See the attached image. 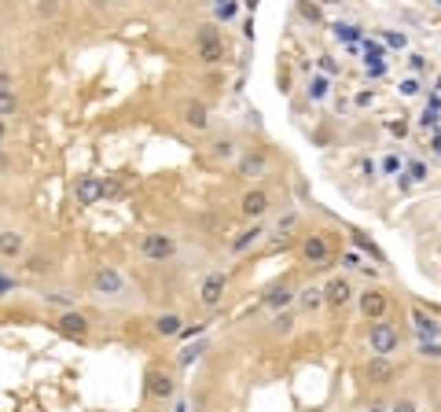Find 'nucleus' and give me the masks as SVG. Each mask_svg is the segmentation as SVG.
Here are the masks:
<instances>
[{
    "mask_svg": "<svg viewBox=\"0 0 441 412\" xmlns=\"http://www.w3.org/2000/svg\"><path fill=\"white\" fill-rule=\"evenodd\" d=\"M140 254L147 261H155V265H162V261H169L177 254V239L166 236V232H144V236H140Z\"/></svg>",
    "mask_w": 441,
    "mask_h": 412,
    "instance_id": "1",
    "label": "nucleus"
},
{
    "mask_svg": "<svg viewBox=\"0 0 441 412\" xmlns=\"http://www.w3.org/2000/svg\"><path fill=\"white\" fill-rule=\"evenodd\" d=\"M397 346H401V335H397L394 324L375 321V324L368 327V350H372L375 357H390V354H397Z\"/></svg>",
    "mask_w": 441,
    "mask_h": 412,
    "instance_id": "2",
    "label": "nucleus"
},
{
    "mask_svg": "<svg viewBox=\"0 0 441 412\" xmlns=\"http://www.w3.org/2000/svg\"><path fill=\"white\" fill-rule=\"evenodd\" d=\"M361 313L368 316V321H386V310H390V294H386L383 288H368V291H361Z\"/></svg>",
    "mask_w": 441,
    "mask_h": 412,
    "instance_id": "3",
    "label": "nucleus"
},
{
    "mask_svg": "<svg viewBox=\"0 0 441 412\" xmlns=\"http://www.w3.org/2000/svg\"><path fill=\"white\" fill-rule=\"evenodd\" d=\"M224 288H228V277L224 272H206L199 283V302L206 305V310H217L221 299H224Z\"/></svg>",
    "mask_w": 441,
    "mask_h": 412,
    "instance_id": "4",
    "label": "nucleus"
},
{
    "mask_svg": "<svg viewBox=\"0 0 441 412\" xmlns=\"http://www.w3.org/2000/svg\"><path fill=\"white\" fill-rule=\"evenodd\" d=\"M92 291H96V294H107V299H118V294L125 291L122 272H118V269H111V265L96 269V277H92Z\"/></svg>",
    "mask_w": 441,
    "mask_h": 412,
    "instance_id": "5",
    "label": "nucleus"
},
{
    "mask_svg": "<svg viewBox=\"0 0 441 412\" xmlns=\"http://www.w3.org/2000/svg\"><path fill=\"white\" fill-rule=\"evenodd\" d=\"M268 206H272V199H268V192H261V188H250V192L239 199V214L246 221H261L268 214Z\"/></svg>",
    "mask_w": 441,
    "mask_h": 412,
    "instance_id": "6",
    "label": "nucleus"
},
{
    "mask_svg": "<svg viewBox=\"0 0 441 412\" xmlns=\"http://www.w3.org/2000/svg\"><path fill=\"white\" fill-rule=\"evenodd\" d=\"M195 52H199L202 63H221L224 45H221V37L213 34V26H202V34L195 37Z\"/></svg>",
    "mask_w": 441,
    "mask_h": 412,
    "instance_id": "7",
    "label": "nucleus"
},
{
    "mask_svg": "<svg viewBox=\"0 0 441 412\" xmlns=\"http://www.w3.org/2000/svg\"><path fill=\"white\" fill-rule=\"evenodd\" d=\"M147 394L158 398V401L173 398L177 394V379L169 372H162V368H151V372H147Z\"/></svg>",
    "mask_w": 441,
    "mask_h": 412,
    "instance_id": "8",
    "label": "nucleus"
},
{
    "mask_svg": "<svg viewBox=\"0 0 441 412\" xmlns=\"http://www.w3.org/2000/svg\"><path fill=\"white\" fill-rule=\"evenodd\" d=\"M23 250H26V236L19 228H4V232H0V258L15 261V258H23Z\"/></svg>",
    "mask_w": 441,
    "mask_h": 412,
    "instance_id": "9",
    "label": "nucleus"
},
{
    "mask_svg": "<svg viewBox=\"0 0 441 412\" xmlns=\"http://www.w3.org/2000/svg\"><path fill=\"white\" fill-rule=\"evenodd\" d=\"M349 299H353V288H349V280H346V277L327 280V288H324V302H327V305L342 310V305H349Z\"/></svg>",
    "mask_w": 441,
    "mask_h": 412,
    "instance_id": "10",
    "label": "nucleus"
},
{
    "mask_svg": "<svg viewBox=\"0 0 441 412\" xmlns=\"http://www.w3.org/2000/svg\"><path fill=\"white\" fill-rule=\"evenodd\" d=\"M364 376H368V383H375V387H386L390 379L397 376V368L390 365V357H372L368 361V368H364Z\"/></svg>",
    "mask_w": 441,
    "mask_h": 412,
    "instance_id": "11",
    "label": "nucleus"
},
{
    "mask_svg": "<svg viewBox=\"0 0 441 412\" xmlns=\"http://www.w3.org/2000/svg\"><path fill=\"white\" fill-rule=\"evenodd\" d=\"M180 118H184L191 129H206V125H210V111H206V103H202V100H188L184 107H180Z\"/></svg>",
    "mask_w": 441,
    "mask_h": 412,
    "instance_id": "12",
    "label": "nucleus"
},
{
    "mask_svg": "<svg viewBox=\"0 0 441 412\" xmlns=\"http://www.w3.org/2000/svg\"><path fill=\"white\" fill-rule=\"evenodd\" d=\"M74 195H78L81 206H92L96 199L103 195V181H100V177H81L78 188H74Z\"/></svg>",
    "mask_w": 441,
    "mask_h": 412,
    "instance_id": "13",
    "label": "nucleus"
},
{
    "mask_svg": "<svg viewBox=\"0 0 441 412\" xmlns=\"http://www.w3.org/2000/svg\"><path fill=\"white\" fill-rule=\"evenodd\" d=\"M268 170V158L261 151H250V155H243L239 162H235V173L239 177H261Z\"/></svg>",
    "mask_w": 441,
    "mask_h": 412,
    "instance_id": "14",
    "label": "nucleus"
},
{
    "mask_svg": "<svg viewBox=\"0 0 441 412\" xmlns=\"http://www.w3.org/2000/svg\"><path fill=\"white\" fill-rule=\"evenodd\" d=\"M302 254H305L309 265H320V261H327L331 247H327V239H324V236H309V239L302 243Z\"/></svg>",
    "mask_w": 441,
    "mask_h": 412,
    "instance_id": "15",
    "label": "nucleus"
},
{
    "mask_svg": "<svg viewBox=\"0 0 441 412\" xmlns=\"http://www.w3.org/2000/svg\"><path fill=\"white\" fill-rule=\"evenodd\" d=\"M59 332H63V335H78V339H81V335L89 332V316L78 313V310L63 313V316H59Z\"/></svg>",
    "mask_w": 441,
    "mask_h": 412,
    "instance_id": "16",
    "label": "nucleus"
},
{
    "mask_svg": "<svg viewBox=\"0 0 441 412\" xmlns=\"http://www.w3.org/2000/svg\"><path fill=\"white\" fill-rule=\"evenodd\" d=\"M155 335H162V339H173V335L184 332V321H180L177 313H162V316H155Z\"/></svg>",
    "mask_w": 441,
    "mask_h": 412,
    "instance_id": "17",
    "label": "nucleus"
},
{
    "mask_svg": "<svg viewBox=\"0 0 441 412\" xmlns=\"http://www.w3.org/2000/svg\"><path fill=\"white\" fill-rule=\"evenodd\" d=\"M290 302H294V291H290L287 283H276V288L265 294V305H268V310H287Z\"/></svg>",
    "mask_w": 441,
    "mask_h": 412,
    "instance_id": "18",
    "label": "nucleus"
},
{
    "mask_svg": "<svg viewBox=\"0 0 441 412\" xmlns=\"http://www.w3.org/2000/svg\"><path fill=\"white\" fill-rule=\"evenodd\" d=\"M412 324H416L419 339H434V335H441V324H434L423 310H412Z\"/></svg>",
    "mask_w": 441,
    "mask_h": 412,
    "instance_id": "19",
    "label": "nucleus"
},
{
    "mask_svg": "<svg viewBox=\"0 0 441 412\" xmlns=\"http://www.w3.org/2000/svg\"><path fill=\"white\" fill-rule=\"evenodd\" d=\"M298 302H302V310H320V305H324V291L320 288H305V291H298Z\"/></svg>",
    "mask_w": 441,
    "mask_h": 412,
    "instance_id": "20",
    "label": "nucleus"
},
{
    "mask_svg": "<svg viewBox=\"0 0 441 412\" xmlns=\"http://www.w3.org/2000/svg\"><path fill=\"white\" fill-rule=\"evenodd\" d=\"M12 114H19V96L15 89H4L0 92V118H12Z\"/></svg>",
    "mask_w": 441,
    "mask_h": 412,
    "instance_id": "21",
    "label": "nucleus"
},
{
    "mask_svg": "<svg viewBox=\"0 0 441 412\" xmlns=\"http://www.w3.org/2000/svg\"><path fill=\"white\" fill-rule=\"evenodd\" d=\"M327 92H331L327 78H313V81H309V100H327Z\"/></svg>",
    "mask_w": 441,
    "mask_h": 412,
    "instance_id": "22",
    "label": "nucleus"
},
{
    "mask_svg": "<svg viewBox=\"0 0 441 412\" xmlns=\"http://www.w3.org/2000/svg\"><path fill=\"white\" fill-rule=\"evenodd\" d=\"M213 15H217L221 23L235 19V0H213Z\"/></svg>",
    "mask_w": 441,
    "mask_h": 412,
    "instance_id": "23",
    "label": "nucleus"
},
{
    "mask_svg": "<svg viewBox=\"0 0 441 412\" xmlns=\"http://www.w3.org/2000/svg\"><path fill=\"white\" fill-rule=\"evenodd\" d=\"M257 236H261V228H250V232H243L239 239H232V250H235V254H239V250H246V247H250V243H257Z\"/></svg>",
    "mask_w": 441,
    "mask_h": 412,
    "instance_id": "24",
    "label": "nucleus"
},
{
    "mask_svg": "<svg viewBox=\"0 0 441 412\" xmlns=\"http://www.w3.org/2000/svg\"><path fill=\"white\" fill-rule=\"evenodd\" d=\"M427 177H430V170H427V162H419V158H416V162H408V181H427Z\"/></svg>",
    "mask_w": 441,
    "mask_h": 412,
    "instance_id": "25",
    "label": "nucleus"
},
{
    "mask_svg": "<svg viewBox=\"0 0 441 412\" xmlns=\"http://www.w3.org/2000/svg\"><path fill=\"white\" fill-rule=\"evenodd\" d=\"M390 412H419V401L416 398H397L390 405Z\"/></svg>",
    "mask_w": 441,
    "mask_h": 412,
    "instance_id": "26",
    "label": "nucleus"
},
{
    "mask_svg": "<svg viewBox=\"0 0 441 412\" xmlns=\"http://www.w3.org/2000/svg\"><path fill=\"white\" fill-rule=\"evenodd\" d=\"M26 272H34V277H41V272H48V258H41V254H34L26 261Z\"/></svg>",
    "mask_w": 441,
    "mask_h": 412,
    "instance_id": "27",
    "label": "nucleus"
},
{
    "mask_svg": "<svg viewBox=\"0 0 441 412\" xmlns=\"http://www.w3.org/2000/svg\"><path fill=\"white\" fill-rule=\"evenodd\" d=\"M397 89H401V96H405V100L419 96V81H416V78H405V81H401V85H397Z\"/></svg>",
    "mask_w": 441,
    "mask_h": 412,
    "instance_id": "28",
    "label": "nucleus"
},
{
    "mask_svg": "<svg viewBox=\"0 0 441 412\" xmlns=\"http://www.w3.org/2000/svg\"><path fill=\"white\" fill-rule=\"evenodd\" d=\"M213 155L232 158V155H235V144H232V140H213Z\"/></svg>",
    "mask_w": 441,
    "mask_h": 412,
    "instance_id": "29",
    "label": "nucleus"
},
{
    "mask_svg": "<svg viewBox=\"0 0 441 412\" xmlns=\"http://www.w3.org/2000/svg\"><path fill=\"white\" fill-rule=\"evenodd\" d=\"M272 327H276V335H290V327H294V321H290V316L283 313V316H276V321H272Z\"/></svg>",
    "mask_w": 441,
    "mask_h": 412,
    "instance_id": "30",
    "label": "nucleus"
},
{
    "mask_svg": "<svg viewBox=\"0 0 441 412\" xmlns=\"http://www.w3.org/2000/svg\"><path fill=\"white\" fill-rule=\"evenodd\" d=\"M199 354H202V346H188V350H184V354H180V357H177V361H180V368H188V365H191V361H195V357H199Z\"/></svg>",
    "mask_w": 441,
    "mask_h": 412,
    "instance_id": "31",
    "label": "nucleus"
},
{
    "mask_svg": "<svg viewBox=\"0 0 441 412\" xmlns=\"http://www.w3.org/2000/svg\"><path fill=\"white\" fill-rule=\"evenodd\" d=\"M401 166H405V162H401L397 155H386V158H383V173H397Z\"/></svg>",
    "mask_w": 441,
    "mask_h": 412,
    "instance_id": "32",
    "label": "nucleus"
},
{
    "mask_svg": "<svg viewBox=\"0 0 441 412\" xmlns=\"http://www.w3.org/2000/svg\"><path fill=\"white\" fill-rule=\"evenodd\" d=\"M419 350H423V357H441V346H438L434 339H423V346H419Z\"/></svg>",
    "mask_w": 441,
    "mask_h": 412,
    "instance_id": "33",
    "label": "nucleus"
},
{
    "mask_svg": "<svg viewBox=\"0 0 441 412\" xmlns=\"http://www.w3.org/2000/svg\"><path fill=\"white\" fill-rule=\"evenodd\" d=\"M364 412H390V405H386L383 398H372V401H368V409H364Z\"/></svg>",
    "mask_w": 441,
    "mask_h": 412,
    "instance_id": "34",
    "label": "nucleus"
},
{
    "mask_svg": "<svg viewBox=\"0 0 441 412\" xmlns=\"http://www.w3.org/2000/svg\"><path fill=\"white\" fill-rule=\"evenodd\" d=\"M342 265H346V269H361V258L349 250V254H342Z\"/></svg>",
    "mask_w": 441,
    "mask_h": 412,
    "instance_id": "35",
    "label": "nucleus"
},
{
    "mask_svg": "<svg viewBox=\"0 0 441 412\" xmlns=\"http://www.w3.org/2000/svg\"><path fill=\"white\" fill-rule=\"evenodd\" d=\"M320 67H324L327 74H338V63L331 59V56H320Z\"/></svg>",
    "mask_w": 441,
    "mask_h": 412,
    "instance_id": "36",
    "label": "nucleus"
},
{
    "mask_svg": "<svg viewBox=\"0 0 441 412\" xmlns=\"http://www.w3.org/2000/svg\"><path fill=\"white\" fill-rule=\"evenodd\" d=\"M92 12H107V8H114V0H89Z\"/></svg>",
    "mask_w": 441,
    "mask_h": 412,
    "instance_id": "37",
    "label": "nucleus"
},
{
    "mask_svg": "<svg viewBox=\"0 0 441 412\" xmlns=\"http://www.w3.org/2000/svg\"><path fill=\"white\" fill-rule=\"evenodd\" d=\"M335 34H342L346 41H353V37H357V26H335Z\"/></svg>",
    "mask_w": 441,
    "mask_h": 412,
    "instance_id": "38",
    "label": "nucleus"
},
{
    "mask_svg": "<svg viewBox=\"0 0 441 412\" xmlns=\"http://www.w3.org/2000/svg\"><path fill=\"white\" fill-rule=\"evenodd\" d=\"M408 59H412V70H416V74H419V70L427 67V63H423V56H408Z\"/></svg>",
    "mask_w": 441,
    "mask_h": 412,
    "instance_id": "39",
    "label": "nucleus"
},
{
    "mask_svg": "<svg viewBox=\"0 0 441 412\" xmlns=\"http://www.w3.org/2000/svg\"><path fill=\"white\" fill-rule=\"evenodd\" d=\"M4 89H12V78H8L4 70H0V92H4Z\"/></svg>",
    "mask_w": 441,
    "mask_h": 412,
    "instance_id": "40",
    "label": "nucleus"
},
{
    "mask_svg": "<svg viewBox=\"0 0 441 412\" xmlns=\"http://www.w3.org/2000/svg\"><path fill=\"white\" fill-rule=\"evenodd\" d=\"M8 136V118H0V140Z\"/></svg>",
    "mask_w": 441,
    "mask_h": 412,
    "instance_id": "41",
    "label": "nucleus"
},
{
    "mask_svg": "<svg viewBox=\"0 0 441 412\" xmlns=\"http://www.w3.org/2000/svg\"><path fill=\"white\" fill-rule=\"evenodd\" d=\"M37 4H41V8H56L59 0H37Z\"/></svg>",
    "mask_w": 441,
    "mask_h": 412,
    "instance_id": "42",
    "label": "nucleus"
},
{
    "mask_svg": "<svg viewBox=\"0 0 441 412\" xmlns=\"http://www.w3.org/2000/svg\"><path fill=\"white\" fill-rule=\"evenodd\" d=\"M173 412H188V405H177V409H173Z\"/></svg>",
    "mask_w": 441,
    "mask_h": 412,
    "instance_id": "43",
    "label": "nucleus"
},
{
    "mask_svg": "<svg viewBox=\"0 0 441 412\" xmlns=\"http://www.w3.org/2000/svg\"><path fill=\"white\" fill-rule=\"evenodd\" d=\"M246 4H250V8H254V4H257V0H246Z\"/></svg>",
    "mask_w": 441,
    "mask_h": 412,
    "instance_id": "44",
    "label": "nucleus"
},
{
    "mask_svg": "<svg viewBox=\"0 0 441 412\" xmlns=\"http://www.w3.org/2000/svg\"><path fill=\"white\" fill-rule=\"evenodd\" d=\"M438 412H441V398H438Z\"/></svg>",
    "mask_w": 441,
    "mask_h": 412,
    "instance_id": "45",
    "label": "nucleus"
}]
</instances>
